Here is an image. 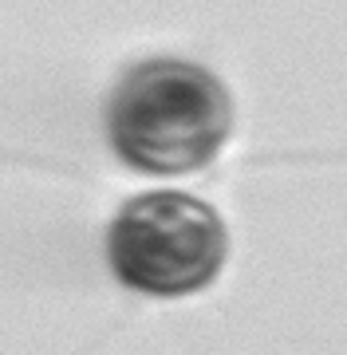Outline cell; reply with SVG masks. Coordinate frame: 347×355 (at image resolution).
Instances as JSON below:
<instances>
[{
  "mask_svg": "<svg viewBox=\"0 0 347 355\" xmlns=\"http://www.w3.org/2000/svg\"><path fill=\"white\" fill-rule=\"evenodd\" d=\"M233 130V99L209 67L190 60H142L118 79L107 135L142 174H190L221 154Z\"/></svg>",
  "mask_w": 347,
  "mask_h": 355,
  "instance_id": "1",
  "label": "cell"
},
{
  "mask_svg": "<svg viewBox=\"0 0 347 355\" xmlns=\"http://www.w3.org/2000/svg\"><path fill=\"white\" fill-rule=\"evenodd\" d=\"M229 253V229L209 202L186 190L130 198L107 233L115 277L146 296H190L213 284Z\"/></svg>",
  "mask_w": 347,
  "mask_h": 355,
  "instance_id": "2",
  "label": "cell"
}]
</instances>
